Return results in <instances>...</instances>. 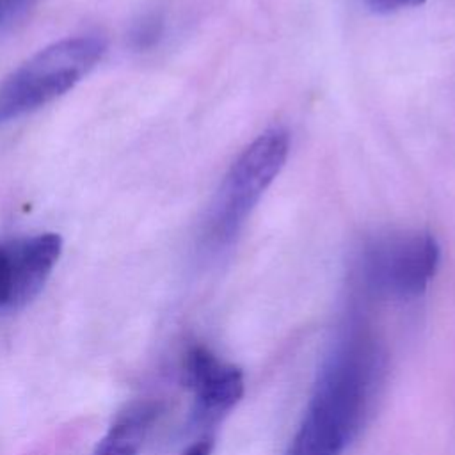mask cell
I'll use <instances>...</instances> for the list:
<instances>
[{"label":"cell","instance_id":"cell-2","mask_svg":"<svg viewBox=\"0 0 455 455\" xmlns=\"http://www.w3.org/2000/svg\"><path fill=\"white\" fill-rule=\"evenodd\" d=\"M290 155V135L283 128L259 133L235 158L212 201L203 238L220 249L233 242Z\"/></svg>","mask_w":455,"mask_h":455},{"label":"cell","instance_id":"cell-3","mask_svg":"<svg viewBox=\"0 0 455 455\" xmlns=\"http://www.w3.org/2000/svg\"><path fill=\"white\" fill-rule=\"evenodd\" d=\"M105 50L101 36H76L34 53L0 84V126L66 94L100 62Z\"/></svg>","mask_w":455,"mask_h":455},{"label":"cell","instance_id":"cell-5","mask_svg":"<svg viewBox=\"0 0 455 455\" xmlns=\"http://www.w3.org/2000/svg\"><path fill=\"white\" fill-rule=\"evenodd\" d=\"M62 252L57 233H39L0 240V311L20 309L32 302Z\"/></svg>","mask_w":455,"mask_h":455},{"label":"cell","instance_id":"cell-7","mask_svg":"<svg viewBox=\"0 0 455 455\" xmlns=\"http://www.w3.org/2000/svg\"><path fill=\"white\" fill-rule=\"evenodd\" d=\"M162 411L158 400L140 398L130 402L116 414L91 455H139Z\"/></svg>","mask_w":455,"mask_h":455},{"label":"cell","instance_id":"cell-1","mask_svg":"<svg viewBox=\"0 0 455 455\" xmlns=\"http://www.w3.org/2000/svg\"><path fill=\"white\" fill-rule=\"evenodd\" d=\"M380 371L370 332L350 325L327 354L283 455H341L363 427Z\"/></svg>","mask_w":455,"mask_h":455},{"label":"cell","instance_id":"cell-8","mask_svg":"<svg viewBox=\"0 0 455 455\" xmlns=\"http://www.w3.org/2000/svg\"><path fill=\"white\" fill-rule=\"evenodd\" d=\"M425 0H364V4L375 11V12H382V14H387V12H396V11H402V9H407V7H416L419 4H423Z\"/></svg>","mask_w":455,"mask_h":455},{"label":"cell","instance_id":"cell-4","mask_svg":"<svg viewBox=\"0 0 455 455\" xmlns=\"http://www.w3.org/2000/svg\"><path fill=\"white\" fill-rule=\"evenodd\" d=\"M439 261L441 247L432 233L389 231L366 240L355 258V275L366 295L409 302L427 291Z\"/></svg>","mask_w":455,"mask_h":455},{"label":"cell","instance_id":"cell-11","mask_svg":"<svg viewBox=\"0 0 455 455\" xmlns=\"http://www.w3.org/2000/svg\"><path fill=\"white\" fill-rule=\"evenodd\" d=\"M12 2H16V4H23L25 0H12Z\"/></svg>","mask_w":455,"mask_h":455},{"label":"cell","instance_id":"cell-9","mask_svg":"<svg viewBox=\"0 0 455 455\" xmlns=\"http://www.w3.org/2000/svg\"><path fill=\"white\" fill-rule=\"evenodd\" d=\"M160 32H162L160 21H156V20H148V21H142V23L139 25V28H137V32L133 34V37H135V41H137L139 46H149V44H153V43L158 39Z\"/></svg>","mask_w":455,"mask_h":455},{"label":"cell","instance_id":"cell-6","mask_svg":"<svg viewBox=\"0 0 455 455\" xmlns=\"http://www.w3.org/2000/svg\"><path fill=\"white\" fill-rule=\"evenodd\" d=\"M183 382L192 393L197 419H215L233 409L243 395V373L204 345L187 348L181 363Z\"/></svg>","mask_w":455,"mask_h":455},{"label":"cell","instance_id":"cell-10","mask_svg":"<svg viewBox=\"0 0 455 455\" xmlns=\"http://www.w3.org/2000/svg\"><path fill=\"white\" fill-rule=\"evenodd\" d=\"M212 450H213V441L210 437H204L190 444L181 455H212Z\"/></svg>","mask_w":455,"mask_h":455}]
</instances>
